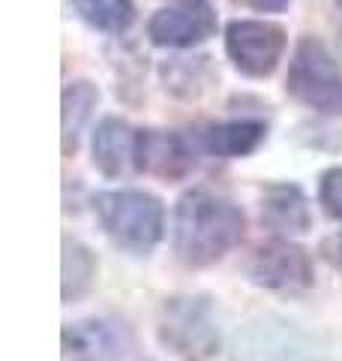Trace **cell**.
I'll list each match as a JSON object with an SVG mask.
<instances>
[{
  "label": "cell",
  "mask_w": 342,
  "mask_h": 361,
  "mask_svg": "<svg viewBox=\"0 0 342 361\" xmlns=\"http://www.w3.org/2000/svg\"><path fill=\"white\" fill-rule=\"evenodd\" d=\"M246 232L243 208L210 187L180 193L171 217V250L186 268H208L241 244Z\"/></svg>",
  "instance_id": "6da1fadb"
},
{
  "label": "cell",
  "mask_w": 342,
  "mask_h": 361,
  "mask_svg": "<svg viewBox=\"0 0 342 361\" xmlns=\"http://www.w3.org/2000/svg\"><path fill=\"white\" fill-rule=\"evenodd\" d=\"M94 214L106 238L129 256H151L165 235V205L147 190L120 187L96 193Z\"/></svg>",
  "instance_id": "7a4b0ae2"
},
{
  "label": "cell",
  "mask_w": 342,
  "mask_h": 361,
  "mask_svg": "<svg viewBox=\"0 0 342 361\" xmlns=\"http://www.w3.org/2000/svg\"><path fill=\"white\" fill-rule=\"evenodd\" d=\"M156 337L177 361H210L220 355L222 334L213 316V304L204 295H175L159 307Z\"/></svg>",
  "instance_id": "3957f363"
},
{
  "label": "cell",
  "mask_w": 342,
  "mask_h": 361,
  "mask_svg": "<svg viewBox=\"0 0 342 361\" xmlns=\"http://www.w3.org/2000/svg\"><path fill=\"white\" fill-rule=\"evenodd\" d=\"M285 90L318 115L342 118V70L315 37H303L294 45Z\"/></svg>",
  "instance_id": "277c9868"
},
{
  "label": "cell",
  "mask_w": 342,
  "mask_h": 361,
  "mask_svg": "<svg viewBox=\"0 0 342 361\" xmlns=\"http://www.w3.org/2000/svg\"><path fill=\"white\" fill-rule=\"evenodd\" d=\"M243 277L258 289L300 292L315 283L312 256L294 238H270L243 259Z\"/></svg>",
  "instance_id": "5b68a950"
},
{
  "label": "cell",
  "mask_w": 342,
  "mask_h": 361,
  "mask_svg": "<svg viewBox=\"0 0 342 361\" xmlns=\"http://www.w3.org/2000/svg\"><path fill=\"white\" fill-rule=\"evenodd\" d=\"M285 45H289L285 27L267 18H237L225 27L228 61L249 78H267L277 73Z\"/></svg>",
  "instance_id": "8992f818"
},
{
  "label": "cell",
  "mask_w": 342,
  "mask_h": 361,
  "mask_svg": "<svg viewBox=\"0 0 342 361\" xmlns=\"http://www.w3.org/2000/svg\"><path fill=\"white\" fill-rule=\"evenodd\" d=\"M216 33V13L204 0H180L156 9L147 21V39L159 49H192Z\"/></svg>",
  "instance_id": "52a82bcc"
},
{
  "label": "cell",
  "mask_w": 342,
  "mask_h": 361,
  "mask_svg": "<svg viewBox=\"0 0 342 361\" xmlns=\"http://www.w3.org/2000/svg\"><path fill=\"white\" fill-rule=\"evenodd\" d=\"M129 334L111 319H78L63 329V355L70 361H123Z\"/></svg>",
  "instance_id": "ba28073f"
},
{
  "label": "cell",
  "mask_w": 342,
  "mask_h": 361,
  "mask_svg": "<svg viewBox=\"0 0 342 361\" xmlns=\"http://www.w3.org/2000/svg\"><path fill=\"white\" fill-rule=\"evenodd\" d=\"M261 223L279 238H298L312 229V208L306 193L291 180H277L261 190L258 199Z\"/></svg>",
  "instance_id": "9c48e42d"
},
{
  "label": "cell",
  "mask_w": 342,
  "mask_h": 361,
  "mask_svg": "<svg viewBox=\"0 0 342 361\" xmlns=\"http://www.w3.org/2000/svg\"><path fill=\"white\" fill-rule=\"evenodd\" d=\"M192 148L184 135L165 130H139V154L135 172L163 180H180L192 169Z\"/></svg>",
  "instance_id": "30bf717a"
},
{
  "label": "cell",
  "mask_w": 342,
  "mask_h": 361,
  "mask_svg": "<svg viewBox=\"0 0 342 361\" xmlns=\"http://www.w3.org/2000/svg\"><path fill=\"white\" fill-rule=\"evenodd\" d=\"M94 166L106 178L118 180L135 172V154H139V130H132L123 118H102L90 139Z\"/></svg>",
  "instance_id": "8fae6325"
},
{
  "label": "cell",
  "mask_w": 342,
  "mask_h": 361,
  "mask_svg": "<svg viewBox=\"0 0 342 361\" xmlns=\"http://www.w3.org/2000/svg\"><path fill=\"white\" fill-rule=\"evenodd\" d=\"M267 139V123L258 118H237V121H220L204 123L196 133V148L204 154L220 157V160H243L255 154Z\"/></svg>",
  "instance_id": "7c38bea8"
},
{
  "label": "cell",
  "mask_w": 342,
  "mask_h": 361,
  "mask_svg": "<svg viewBox=\"0 0 342 361\" xmlns=\"http://www.w3.org/2000/svg\"><path fill=\"white\" fill-rule=\"evenodd\" d=\"M96 271H99V259L90 250L84 241L70 238L63 235V271H61V295L63 304L82 301L96 283Z\"/></svg>",
  "instance_id": "4fadbf2b"
},
{
  "label": "cell",
  "mask_w": 342,
  "mask_h": 361,
  "mask_svg": "<svg viewBox=\"0 0 342 361\" xmlns=\"http://www.w3.org/2000/svg\"><path fill=\"white\" fill-rule=\"evenodd\" d=\"M99 103V90L90 82H70L63 87V154H72L78 148L84 127L94 118V109Z\"/></svg>",
  "instance_id": "5bb4252c"
},
{
  "label": "cell",
  "mask_w": 342,
  "mask_h": 361,
  "mask_svg": "<svg viewBox=\"0 0 342 361\" xmlns=\"http://www.w3.org/2000/svg\"><path fill=\"white\" fill-rule=\"evenodd\" d=\"M78 18L99 33H127L135 21L132 0H72Z\"/></svg>",
  "instance_id": "9a60e30c"
},
{
  "label": "cell",
  "mask_w": 342,
  "mask_h": 361,
  "mask_svg": "<svg viewBox=\"0 0 342 361\" xmlns=\"http://www.w3.org/2000/svg\"><path fill=\"white\" fill-rule=\"evenodd\" d=\"M318 205L327 217L342 223V166H330L318 178Z\"/></svg>",
  "instance_id": "2e32d148"
},
{
  "label": "cell",
  "mask_w": 342,
  "mask_h": 361,
  "mask_svg": "<svg viewBox=\"0 0 342 361\" xmlns=\"http://www.w3.org/2000/svg\"><path fill=\"white\" fill-rule=\"evenodd\" d=\"M243 4L258 9V13H282V9L289 6L291 0H243Z\"/></svg>",
  "instance_id": "e0dca14e"
},
{
  "label": "cell",
  "mask_w": 342,
  "mask_h": 361,
  "mask_svg": "<svg viewBox=\"0 0 342 361\" xmlns=\"http://www.w3.org/2000/svg\"><path fill=\"white\" fill-rule=\"evenodd\" d=\"M324 250H327V259H330V262L342 268V232L334 235L330 241H324Z\"/></svg>",
  "instance_id": "ac0fdd59"
}]
</instances>
